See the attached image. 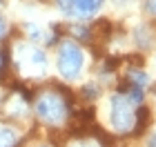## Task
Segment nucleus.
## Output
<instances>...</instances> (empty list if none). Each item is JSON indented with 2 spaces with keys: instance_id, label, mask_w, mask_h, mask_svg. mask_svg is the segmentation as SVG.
<instances>
[{
  "instance_id": "nucleus-1",
  "label": "nucleus",
  "mask_w": 156,
  "mask_h": 147,
  "mask_svg": "<svg viewBox=\"0 0 156 147\" xmlns=\"http://www.w3.org/2000/svg\"><path fill=\"white\" fill-rule=\"evenodd\" d=\"M36 116L40 118L42 123L47 125H62L69 118V105H67V96H62L58 92H42L36 98Z\"/></svg>"
},
{
  "instance_id": "nucleus-2",
  "label": "nucleus",
  "mask_w": 156,
  "mask_h": 147,
  "mask_svg": "<svg viewBox=\"0 0 156 147\" xmlns=\"http://www.w3.org/2000/svg\"><path fill=\"white\" fill-rule=\"evenodd\" d=\"M20 69V74L27 78H40L47 74V56L36 43H23L13 56V69Z\"/></svg>"
},
{
  "instance_id": "nucleus-3",
  "label": "nucleus",
  "mask_w": 156,
  "mask_h": 147,
  "mask_svg": "<svg viewBox=\"0 0 156 147\" xmlns=\"http://www.w3.org/2000/svg\"><path fill=\"white\" fill-rule=\"evenodd\" d=\"M83 65H85V54L78 47V43L65 40L58 49V58H56V67H58L60 76L67 80H76L83 72Z\"/></svg>"
},
{
  "instance_id": "nucleus-4",
  "label": "nucleus",
  "mask_w": 156,
  "mask_h": 147,
  "mask_svg": "<svg viewBox=\"0 0 156 147\" xmlns=\"http://www.w3.org/2000/svg\"><path fill=\"white\" fill-rule=\"evenodd\" d=\"M109 121L118 134H127L134 129L136 123V111H134V103L123 94H114L109 98Z\"/></svg>"
},
{
  "instance_id": "nucleus-5",
  "label": "nucleus",
  "mask_w": 156,
  "mask_h": 147,
  "mask_svg": "<svg viewBox=\"0 0 156 147\" xmlns=\"http://www.w3.org/2000/svg\"><path fill=\"white\" fill-rule=\"evenodd\" d=\"M56 2L62 9V13H67L69 18L83 20V18H91L94 13H98L105 0H56Z\"/></svg>"
},
{
  "instance_id": "nucleus-6",
  "label": "nucleus",
  "mask_w": 156,
  "mask_h": 147,
  "mask_svg": "<svg viewBox=\"0 0 156 147\" xmlns=\"http://www.w3.org/2000/svg\"><path fill=\"white\" fill-rule=\"evenodd\" d=\"M129 85H134V87H138V89H145L147 85H150V76H147L145 72H140L138 67H134V69H129L127 72V78H125Z\"/></svg>"
},
{
  "instance_id": "nucleus-7",
  "label": "nucleus",
  "mask_w": 156,
  "mask_h": 147,
  "mask_svg": "<svg viewBox=\"0 0 156 147\" xmlns=\"http://www.w3.org/2000/svg\"><path fill=\"white\" fill-rule=\"evenodd\" d=\"M20 141L18 129L13 127H0V147H16Z\"/></svg>"
},
{
  "instance_id": "nucleus-8",
  "label": "nucleus",
  "mask_w": 156,
  "mask_h": 147,
  "mask_svg": "<svg viewBox=\"0 0 156 147\" xmlns=\"http://www.w3.org/2000/svg\"><path fill=\"white\" fill-rule=\"evenodd\" d=\"M152 123V111L150 109H147V107H140L138 111H136V123H134V134H140V131H145V127H147V125H150Z\"/></svg>"
},
{
  "instance_id": "nucleus-9",
  "label": "nucleus",
  "mask_w": 156,
  "mask_h": 147,
  "mask_svg": "<svg viewBox=\"0 0 156 147\" xmlns=\"http://www.w3.org/2000/svg\"><path fill=\"white\" fill-rule=\"evenodd\" d=\"M145 31H147L145 25H140L138 31H136V43H138L140 47H150V43H152V36H145Z\"/></svg>"
},
{
  "instance_id": "nucleus-10",
  "label": "nucleus",
  "mask_w": 156,
  "mask_h": 147,
  "mask_svg": "<svg viewBox=\"0 0 156 147\" xmlns=\"http://www.w3.org/2000/svg\"><path fill=\"white\" fill-rule=\"evenodd\" d=\"M83 94H85V96H87V98H89V100H94V98L98 96V89H96L94 85H85V87H83Z\"/></svg>"
},
{
  "instance_id": "nucleus-11",
  "label": "nucleus",
  "mask_w": 156,
  "mask_h": 147,
  "mask_svg": "<svg viewBox=\"0 0 156 147\" xmlns=\"http://www.w3.org/2000/svg\"><path fill=\"white\" fill-rule=\"evenodd\" d=\"M72 147H98L94 141H87V138H83V141H76Z\"/></svg>"
},
{
  "instance_id": "nucleus-12",
  "label": "nucleus",
  "mask_w": 156,
  "mask_h": 147,
  "mask_svg": "<svg viewBox=\"0 0 156 147\" xmlns=\"http://www.w3.org/2000/svg\"><path fill=\"white\" fill-rule=\"evenodd\" d=\"M27 27H29V29H27V31H29V36L34 40H40V29H38V27L36 25H27Z\"/></svg>"
},
{
  "instance_id": "nucleus-13",
  "label": "nucleus",
  "mask_w": 156,
  "mask_h": 147,
  "mask_svg": "<svg viewBox=\"0 0 156 147\" xmlns=\"http://www.w3.org/2000/svg\"><path fill=\"white\" fill-rule=\"evenodd\" d=\"M7 36V20H5V16L0 13V38H5Z\"/></svg>"
},
{
  "instance_id": "nucleus-14",
  "label": "nucleus",
  "mask_w": 156,
  "mask_h": 147,
  "mask_svg": "<svg viewBox=\"0 0 156 147\" xmlns=\"http://www.w3.org/2000/svg\"><path fill=\"white\" fill-rule=\"evenodd\" d=\"M147 11H152V13H156V0H147Z\"/></svg>"
},
{
  "instance_id": "nucleus-15",
  "label": "nucleus",
  "mask_w": 156,
  "mask_h": 147,
  "mask_svg": "<svg viewBox=\"0 0 156 147\" xmlns=\"http://www.w3.org/2000/svg\"><path fill=\"white\" fill-rule=\"evenodd\" d=\"M147 147H156V134L150 138V141H147Z\"/></svg>"
},
{
  "instance_id": "nucleus-16",
  "label": "nucleus",
  "mask_w": 156,
  "mask_h": 147,
  "mask_svg": "<svg viewBox=\"0 0 156 147\" xmlns=\"http://www.w3.org/2000/svg\"><path fill=\"white\" fill-rule=\"evenodd\" d=\"M114 2H118V5H123V2H127V0H114Z\"/></svg>"
},
{
  "instance_id": "nucleus-17",
  "label": "nucleus",
  "mask_w": 156,
  "mask_h": 147,
  "mask_svg": "<svg viewBox=\"0 0 156 147\" xmlns=\"http://www.w3.org/2000/svg\"><path fill=\"white\" fill-rule=\"evenodd\" d=\"M154 94H156V87H154Z\"/></svg>"
},
{
  "instance_id": "nucleus-18",
  "label": "nucleus",
  "mask_w": 156,
  "mask_h": 147,
  "mask_svg": "<svg viewBox=\"0 0 156 147\" xmlns=\"http://www.w3.org/2000/svg\"><path fill=\"white\" fill-rule=\"evenodd\" d=\"M42 147H47V145H42Z\"/></svg>"
}]
</instances>
